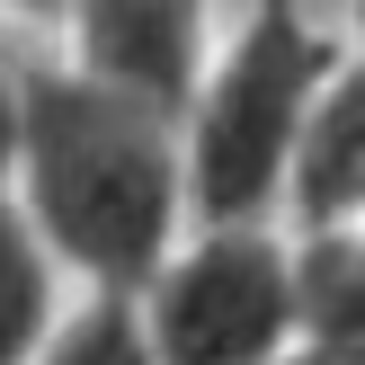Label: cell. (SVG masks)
<instances>
[{
  "instance_id": "obj_9",
  "label": "cell",
  "mask_w": 365,
  "mask_h": 365,
  "mask_svg": "<svg viewBox=\"0 0 365 365\" xmlns=\"http://www.w3.org/2000/svg\"><path fill=\"white\" fill-rule=\"evenodd\" d=\"M0 63H9V27H0Z\"/></svg>"
},
{
  "instance_id": "obj_5",
  "label": "cell",
  "mask_w": 365,
  "mask_h": 365,
  "mask_svg": "<svg viewBox=\"0 0 365 365\" xmlns=\"http://www.w3.org/2000/svg\"><path fill=\"white\" fill-rule=\"evenodd\" d=\"M277 214L294 232H348V223H365V89H356V63L312 98L294 152H285Z\"/></svg>"
},
{
  "instance_id": "obj_1",
  "label": "cell",
  "mask_w": 365,
  "mask_h": 365,
  "mask_svg": "<svg viewBox=\"0 0 365 365\" xmlns=\"http://www.w3.org/2000/svg\"><path fill=\"white\" fill-rule=\"evenodd\" d=\"M0 170L45 259L89 294H143L187 232L178 125L71 63H0Z\"/></svg>"
},
{
  "instance_id": "obj_6",
  "label": "cell",
  "mask_w": 365,
  "mask_h": 365,
  "mask_svg": "<svg viewBox=\"0 0 365 365\" xmlns=\"http://www.w3.org/2000/svg\"><path fill=\"white\" fill-rule=\"evenodd\" d=\"M53 312H63V267L27 232V214L9 196V170H0V365H27L36 339L53 330Z\"/></svg>"
},
{
  "instance_id": "obj_3",
  "label": "cell",
  "mask_w": 365,
  "mask_h": 365,
  "mask_svg": "<svg viewBox=\"0 0 365 365\" xmlns=\"http://www.w3.org/2000/svg\"><path fill=\"white\" fill-rule=\"evenodd\" d=\"M152 365H285L294 356V241L285 223H187L134 294Z\"/></svg>"
},
{
  "instance_id": "obj_2",
  "label": "cell",
  "mask_w": 365,
  "mask_h": 365,
  "mask_svg": "<svg viewBox=\"0 0 365 365\" xmlns=\"http://www.w3.org/2000/svg\"><path fill=\"white\" fill-rule=\"evenodd\" d=\"M339 71H348V45L303 0H250L241 27L205 53L196 98L178 116L187 223H277L285 152Z\"/></svg>"
},
{
  "instance_id": "obj_7",
  "label": "cell",
  "mask_w": 365,
  "mask_h": 365,
  "mask_svg": "<svg viewBox=\"0 0 365 365\" xmlns=\"http://www.w3.org/2000/svg\"><path fill=\"white\" fill-rule=\"evenodd\" d=\"M27 365H152L134 294H81V312H53Z\"/></svg>"
},
{
  "instance_id": "obj_8",
  "label": "cell",
  "mask_w": 365,
  "mask_h": 365,
  "mask_svg": "<svg viewBox=\"0 0 365 365\" xmlns=\"http://www.w3.org/2000/svg\"><path fill=\"white\" fill-rule=\"evenodd\" d=\"M9 18H18V27H63L71 0H0V27H9Z\"/></svg>"
},
{
  "instance_id": "obj_4",
  "label": "cell",
  "mask_w": 365,
  "mask_h": 365,
  "mask_svg": "<svg viewBox=\"0 0 365 365\" xmlns=\"http://www.w3.org/2000/svg\"><path fill=\"white\" fill-rule=\"evenodd\" d=\"M63 27H71V71L178 125L214 53V0H71Z\"/></svg>"
}]
</instances>
